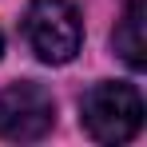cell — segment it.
Wrapping results in <instances>:
<instances>
[{"instance_id":"5b68a950","label":"cell","mask_w":147,"mask_h":147,"mask_svg":"<svg viewBox=\"0 0 147 147\" xmlns=\"http://www.w3.org/2000/svg\"><path fill=\"white\" fill-rule=\"evenodd\" d=\"M0 52H4V36H0Z\"/></svg>"},{"instance_id":"3957f363","label":"cell","mask_w":147,"mask_h":147,"mask_svg":"<svg viewBox=\"0 0 147 147\" xmlns=\"http://www.w3.org/2000/svg\"><path fill=\"white\" fill-rule=\"evenodd\" d=\"M56 123V103L40 84H8L0 88V139L12 143H32L44 139Z\"/></svg>"},{"instance_id":"277c9868","label":"cell","mask_w":147,"mask_h":147,"mask_svg":"<svg viewBox=\"0 0 147 147\" xmlns=\"http://www.w3.org/2000/svg\"><path fill=\"white\" fill-rule=\"evenodd\" d=\"M115 52L123 56V64L131 72H143L147 68V36H143V0H127V12H123L119 28L111 36Z\"/></svg>"},{"instance_id":"6da1fadb","label":"cell","mask_w":147,"mask_h":147,"mask_svg":"<svg viewBox=\"0 0 147 147\" xmlns=\"http://www.w3.org/2000/svg\"><path fill=\"white\" fill-rule=\"evenodd\" d=\"M80 123L96 143H127L143 127V96L131 84H96L80 103Z\"/></svg>"},{"instance_id":"7a4b0ae2","label":"cell","mask_w":147,"mask_h":147,"mask_svg":"<svg viewBox=\"0 0 147 147\" xmlns=\"http://www.w3.org/2000/svg\"><path fill=\"white\" fill-rule=\"evenodd\" d=\"M24 36L28 48L44 64H68L84 44L76 4L72 0H32L24 12Z\"/></svg>"}]
</instances>
